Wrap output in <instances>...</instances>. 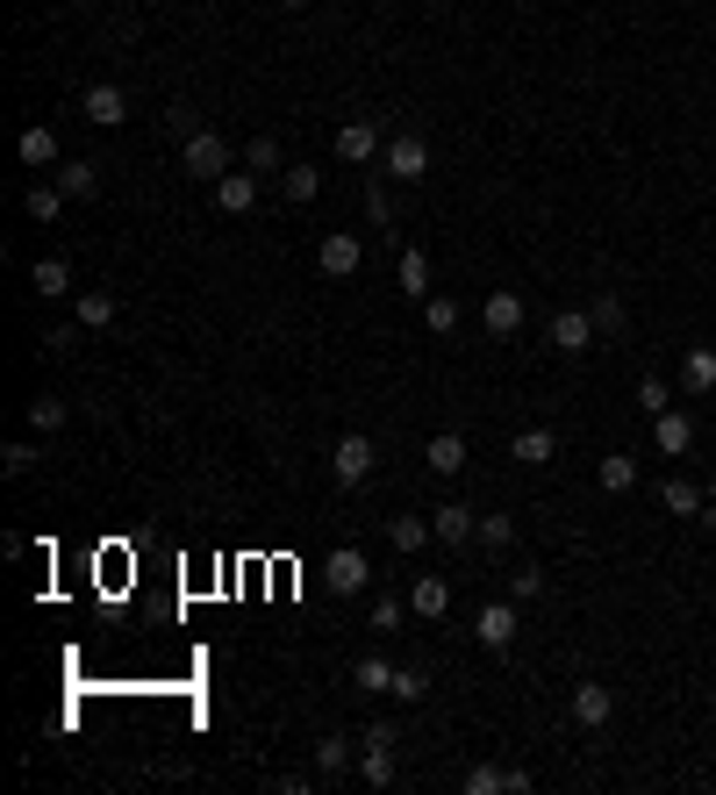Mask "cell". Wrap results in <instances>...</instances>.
I'll list each match as a JSON object with an SVG mask.
<instances>
[{"label":"cell","mask_w":716,"mask_h":795,"mask_svg":"<svg viewBox=\"0 0 716 795\" xmlns=\"http://www.w3.org/2000/svg\"><path fill=\"white\" fill-rule=\"evenodd\" d=\"M179 165H187L194 179H208V187H216V179L230 173V144H222L216 130H187V144H179Z\"/></svg>","instance_id":"1"},{"label":"cell","mask_w":716,"mask_h":795,"mask_svg":"<svg viewBox=\"0 0 716 795\" xmlns=\"http://www.w3.org/2000/svg\"><path fill=\"white\" fill-rule=\"evenodd\" d=\"M373 466H380V452H373V437H365V431H344L338 445H330V473H338V487H359Z\"/></svg>","instance_id":"2"},{"label":"cell","mask_w":716,"mask_h":795,"mask_svg":"<svg viewBox=\"0 0 716 795\" xmlns=\"http://www.w3.org/2000/svg\"><path fill=\"white\" fill-rule=\"evenodd\" d=\"M315 266H323L330 280H352V272L365 266V244L352 237V229H330V237L315 244Z\"/></svg>","instance_id":"3"},{"label":"cell","mask_w":716,"mask_h":795,"mask_svg":"<svg viewBox=\"0 0 716 795\" xmlns=\"http://www.w3.org/2000/svg\"><path fill=\"white\" fill-rule=\"evenodd\" d=\"M359 774H365L373 788H387V782H394V731H387V724L365 731V745H359Z\"/></svg>","instance_id":"4"},{"label":"cell","mask_w":716,"mask_h":795,"mask_svg":"<svg viewBox=\"0 0 716 795\" xmlns=\"http://www.w3.org/2000/svg\"><path fill=\"white\" fill-rule=\"evenodd\" d=\"M474 638L487 652H509L516 646V602H487L480 617H474Z\"/></svg>","instance_id":"5"},{"label":"cell","mask_w":716,"mask_h":795,"mask_svg":"<svg viewBox=\"0 0 716 795\" xmlns=\"http://www.w3.org/2000/svg\"><path fill=\"white\" fill-rule=\"evenodd\" d=\"M387 173H394V179H423V173H430V144H423L416 130L394 136V144H387Z\"/></svg>","instance_id":"6"},{"label":"cell","mask_w":716,"mask_h":795,"mask_svg":"<svg viewBox=\"0 0 716 795\" xmlns=\"http://www.w3.org/2000/svg\"><path fill=\"white\" fill-rule=\"evenodd\" d=\"M430 530H437V545H474L480 516L466 509V502H445V509H430Z\"/></svg>","instance_id":"7"},{"label":"cell","mask_w":716,"mask_h":795,"mask_svg":"<svg viewBox=\"0 0 716 795\" xmlns=\"http://www.w3.org/2000/svg\"><path fill=\"white\" fill-rule=\"evenodd\" d=\"M609 716H616V695H609L602 681H581L573 688V724H588V731H602Z\"/></svg>","instance_id":"8"},{"label":"cell","mask_w":716,"mask_h":795,"mask_svg":"<svg viewBox=\"0 0 716 795\" xmlns=\"http://www.w3.org/2000/svg\"><path fill=\"white\" fill-rule=\"evenodd\" d=\"M86 122H101V130H115V122H129V94H122L115 80L86 86Z\"/></svg>","instance_id":"9"},{"label":"cell","mask_w":716,"mask_h":795,"mask_svg":"<svg viewBox=\"0 0 716 795\" xmlns=\"http://www.w3.org/2000/svg\"><path fill=\"white\" fill-rule=\"evenodd\" d=\"M423 466H430L437 481H452V473H466V437H459V431H437L430 445H423Z\"/></svg>","instance_id":"10"},{"label":"cell","mask_w":716,"mask_h":795,"mask_svg":"<svg viewBox=\"0 0 716 795\" xmlns=\"http://www.w3.org/2000/svg\"><path fill=\"white\" fill-rule=\"evenodd\" d=\"M216 208L222 216H251L258 208V173H222L216 179Z\"/></svg>","instance_id":"11"},{"label":"cell","mask_w":716,"mask_h":795,"mask_svg":"<svg viewBox=\"0 0 716 795\" xmlns=\"http://www.w3.org/2000/svg\"><path fill=\"white\" fill-rule=\"evenodd\" d=\"M394 287H402L408 301H430L437 287H430V251H402L394 258Z\"/></svg>","instance_id":"12"},{"label":"cell","mask_w":716,"mask_h":795,"mask_svg":"<svg viewBox=\"0 0 716 795\" xmlns=\"http://www.w3.org/2000/svg\"><path fill=\"white\" fill-rule=\"evenodd\" d=\"M480 323L495 330V338H516V330H523V295L495 287V295H487V309H480Z\"/></svg>","instance_id":"13"},{"label":"cell","mask_w":716,"mask_h":795,"mask_svg":"<svg viewBox=\"0 0 716 795\" xmlns=\"http://www.w3.org/2000/svg\"><path fill=\"white\" fill-rule=\"evenodd\" d=\"M365 580H373L365 553H359V545H338V553H330V588H338V595H359Z\"/></svg>","instance_id":"14"},{"label":"cell","mask_w":716,"mask_h":795,"mask_svg":"<svg viewBox=\"0 0 716 795\" xmlns=\"http://www.w3.org/2000/svg\"><path fill=\"white\" fill-rule=\"evenodd\" d=\"M552 344L559 351H588V344H595V316H588V309H559L552 316Z\"/></svg>","instance_id":"15"},{"label":"cell","mask_w":716,"mask_h":795,"mask_svg":"<svg viewBox=\"0 0 716 795\" xmlns=\"http://www.w3.org/2000/svg\"><path fill=\"white\" fill-rule=\"evenodd\" d=\"M681 388L688 394H716V344H688V359H681Z\"/></svg>","instance_id":"16"},{"label":"cell","mask_w":716,"mask_h":795,"mask_svg":"<svg viewBox=\"0 0 716 795\" xmlns=\"http://www.w3.org/2000/svg\"><path fill=\"white\" fill-rule=\"evenodd\" d=\"M652 445H660L666 458H681V452L695 445V423L681 416V409H666V416H652Z\"/></svg>","instance_id":"17"},{"label":"cell","mask_w":716,"mask_h":795,"mask_svg":"<svg viewBox=\"0 0 716 795\" xmlns=\"http://www.w3.org/2000/svg\"><path fill=\"white\" fill-rule=\"evenodd\" d=\"M14 151H22L29 173H58V165H65V158H58V130H22V144H14Z\"/></svg>","instance_id":"18"},{"label":"cell","mask_w":716,"mask_h":795,"mask_svg":"<svg viewBox=\"0 0 716 795\" xmlns=\"http://www.w3.org/2000/svg\"><path fill=\"white\" fill-rule=\"evenodd\" d=\"M373 151H380V122H344L338 130V158L344 165H365Z\"/></svg>","instance_id":"19"},{"label":"cell","mask_w":716,"mask_h":795,"mask_svg":"<svg viewBox=\"0 0 716 795\" xmlns=\"http://www.w3.org/2000/svg\"><path fill=\"white\" fill-rule=\"evenodd\" d=\"M408 609H416V617H445V609H452V580L416 574V588H408Z\"/></svg>","instance_id":"20"},{"label":"cell","mask_w":716,"mask_h":795,"mask_svg":"<svg viewBox=\"0 0 716 795\" xmlns=\"http://www.w3.org/2000/svg\"><path fill=\"white\" fill-rule=\"evenodd\" d=\"M437 530H430V516H387V545L394 553H423Z\"/></svg>","instance_id":"21"},{"label":"cell","mask_w":716,"mask_h":795,"mask_svg":"<svg viewBox=\"0 0 716 795\" xmlns=\"http://www.w3.org/2000/svg\"><path fill=\"white\" fill-rule=\"evenodd\" d=\"M29 287H37L43 301L72 295V266H65V258H37V266H29Z\"/></svg>","instance_id":"22"},{"label":"cell","mask_w":716,"mask_h":795,"mask_svg":"<svg viewBox=\"0 0 716 795\" xmlns=\"http://www.w3.org/2000/svg\"><path fill=\"white\" fill-rule=\"evenodd\" d=\"M595 481L609 487V495H631V487H637V458L631 452H609L602 466H595Z\"/></svg>","instance_id":"23"},{"label":"cell","mask_w":716,"mask_h":795,"mask_svg":"<svg viewBox=\"0 0 716 795\" xmlns=\"http://www.w3.org/2000/svg\"><path fill=\"white\" fill-rule=\"evenodd\" d=\"M552 452H559V437H552V431H516V445H509L516 466H544Z\"/></svg>","instance_id":"24"},{"label":"cell","mask_w":716,"mask_h":795,"mask_svg":"<svg viewBox=\"0 0 716 795\" xmlns=\"http://www.w3.org/2000/svg\"><path fill=\"white\" fill-rule=\"evenodd\" d=\"M58 187H65L72 202H94V194H101V173H94V165H80V158H65V165H58Z\"/></svg>","instance_id":"25"},{"label":"cell","mask_w":716,"mask_h":795,"mask_svg":"<svg viewBox=\"0 0 716 795\" xmlns=\"http://www.w3.org/2000/svg\"><path fill=\"white\" fill-rule=\"evenodd\" d=\"M660 509L666 516H703V487H695V481H666L660 487Z\"/></svg>","instance_id":"26"},{"label":"cell","mask_w":716,"mask_h":795,"mask_svg":"<svg viewBox=\"0 0 716 795\" xmlns=\"http://www.w3.org/2000/svg\"><path fill=\"white\" fill-rule=\"evenodd\" d=\"M65 202H72V194L58 187V179H37V187H29V216H37V223H58V208H65Z\"/></svg>","instance_id":"27"},{"label":"cell","mask_w":716,"mask_h":795,"mask_svg":"<svg viewBox=\"0 0 716 795\" xmlns=\"http://www.w3.org/2000/svg\"><path fill=\"white\" fill-rule=\"evenodd\" d=\"M108 323H115V295H108V287L80 295V330H108Z\"/></svg>","instance_id":"28"},{"label":"cell","mask_w":716,"mask_h":795,"mask_svg":"<svg viewBox=\"0 0 716 795\" xmlns=\"http://www.w3.org/2000/svg\"><path fill=\"white\" fill-rule=\"evenodd\" d=\"M352 739H338V731H330V739L323 745H315V774H344V767H352Z\"/></svg>","instance_id":"29"},{"label":"cell","mask_w":716,"mask_h":795,"mask_svg":"<svg viewBox=\"0 0 716 795\" xmlns=\"http://www.w3.org/2000/svg\"><path fill=\"white\" fill-rule=\"evenodd\" d=\"M637 409H645V416H666V409H674V388H666L660 373H645L637 380Z\"/></svg>","instance_id":"30"},{"label":"cell","mask_w":716,"mask_h":795,"mask_svg":"<svg viewBox=\"0 0 716 795\" xmlns=\"http://www.w3.org/2000/svg\"><path fill=\"white\" fill-rule=\"evenodd\" d=\"M394 674H402V667H387V660H359V688H365V695H394Z\"/></svg>","instance_id":"31"},{"label":"cell","mask_w":716,"mask_h":795,"mask_svg":"<svg viewBox=\"0 0 716 795\" xmlns=\"http://www.w3.org/2000/svg\"><path fill=\"white\" fill-rule=\"evenodd\" d=\"M323 194V173L315 165H287V202H315Z\"/></svg>","instance_id":"32"},{"label":"cell","mask_w":716,"mask_h":795,"mask_svg":"<svg viewBox=\"0 0 716 795\" xmlns=\"http://www.w3.org/2000/svg\"><path fill=\"white\" fill-rule=\"evenodd\" d=\"M243 165H251V173H287V165H280V144H272V136H251V144H243Z\"/></svg>","instance_id":"33"},{"label":"cell","mask_w":716,"mask_h":795,"mask_svg":"<svg viewBox=\"0 0 716 795\" xmlns=\"http://www.w3.org/2000/svg\"><path fill=\"white\" fill-rule=\"evenodd\" d=\"M423 316H430L437 338H452V330H459V301H452V295H430V301H423Z\"/></svg>","instance_id":"34"},{"label":"cell","mask_w":716,"mask_h":795,"mask_svg":"<svg viewBox=\"0 0 716 795\" xmlns=\"http://www.w3.org/2000/svg\"><path fill=\"white\" fill-rule=\"evenodd\" d=\"M430 695V674H423V667H402V674H394V702H423Z\"/></svg>","instance_id":"35"},{"label":"cell","mask_w":716,"mask_h":795,"mask_svg":"<svg viewBox=\"0 0 716 795\" xmlns=\"http://www.w3.org/2000/svg\"><path fill=\"white\" fill-rule=\"evenodd\" d=\"M29 431H65V402H51V394L29 402Z\"/></svg>","instance_id":"36"},{"label":"cell","mask_w":716,"mask_h":795,"mask_svg":"<svg viewBox=\"0 0 716 795\" xmlns=\"http://www.w3.org/2000/svg\"><path fill=\"white\" fill-rule=\"evenodd\" d=\"M509 595H516V602H538V595H544V567H516L509 574Z\"/></svg>","instance_id":"37"},{"label":"cell","mask_w":716,"mask_h":795,"mask_svg":"<svg viewBox=\"0 0 716 795\" xmlns=\"http://www.w3.org/2000/svg\"><path fill=\"white\" fill-rule=\"evenodd\" d=\"M402 617H408V602L380 595V602H373V617H365V623H373V631H402Z\"/></svg>","instance_id":"38"},{"label":"cell","mask_w":716,"mask_h":795,"mask_svg":"<svg viewBox=\"0 0 716 795\" xmlns=\"http://www.w3.org/2000/svg\"><path fill=\"white\" fill-rule=\"evenodd\" d=\"M474 538H480V545H495V553H501V545L516 538V524H509V516H480V530H474Z\"/></svg>","instance_id":"39"},{"label":"cell","mask_w":716,"mask_h":795,"mask_svg":"<svg viewBox=\"0 0 716 795\" xmlns=\"http://www.w3.org/2000/svg\"><path fill=\"white\" fill-rule=\"evenodd\" d=\"M588 316H595V330H623V301L616 295H595V309H588Z\"/></svg>","instance_id":"40"},{"label":"cell","mask_w":716,"mask_h":795,"mask_svg":"<svg viewBox=\"0 0 716 795\" xmlns=\"http://www.w3.org/2000/svg\"><path fill=\"white\" fill-rule=\"evenodd\" d=\"M0 458H8V473H14V481H22V473H29V466H37V445H22V437H14V445H8V452H0Z\"/></svg>","instance_id":"41"},{"label":"cell","mask_w":716,"mask_h":795,"mask_svg":"<svg viewBox=\"0 0 716 795\" xmlns=\"http://www.w3.org/2000/svg\"><path fill=\"white\" fill-rule=\"evenodd\" d=\"M703 524H709V530H716V481H709V487H703Z\"/></svg>","instance_id":"42"},{"label":"cell","mask_w":716,"mask_h":795,"mask_svg":"<svg viewBox=\"0 0 716 795\" xmlns=\"http://www.w3.org/2000/svg\"><path fill=\"white\" fill-rule=\"evenodd\" d=\"M280 8H287V14H294V8H309V0H280Z\"/></svg>","instance_id":"43"}]
</instances>
